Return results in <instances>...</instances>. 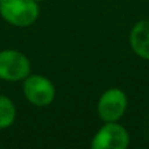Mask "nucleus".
Returning a JSON list of instances; mask_svg holds the SVG:
<instances>
[{
    "label": "nucleus",
    "instance_id": "nucleus-1",
    "mask_svg": "<svg viewBox=\"0 0 149 149\" xmlns=\"http://www.w3.org/2000/svg\"><path fill=\"white\" fill-rule=\"evenodd\" d=\"M0 15L12 25L26 28L38 18L39 7L36 0H0Z\"/></svg>",
    "mask_w": 149,
    "mask_h": 149
},
{
    "label": "nucleus",
    "instance_id": "nucleus-2",
    "mask_svg": "<svg viewBox=\"0 0 149 149\" xmlns=\"http://www.w3.org/2000/svg\"><path fill=\"white\" fill-rule=\"evenodd\" d=\"M30 74L29 59L16 50L0 51V79L7 81L25 80Z\"/></svg>",
    "mask_w": 149,
    "mask_h": 149
},
{
    "label": "nucleus",
    "instance_id": "nucleus-3",
    "mask_svg": "<svg viewBox=\"0 0 149 149\" xmlns=\"http://www.w3.org/2000/svg\"><path fill=\"white\" fill-rule=\"evenodd\" d=\"M130 144V135L116 122H106L92 140L93 149H124Z\"/></svg>",
    "mask_w": 149,
    "mask_h": 149
},
{
    "label": "nucleus",
    "instance_id": "nucleus-4",
    "mask_svg": "<svg viewBox=\"0 0 149 149\" xmlns=\"http://www.w3.org/2000/svg\"><path fill=\"white\" fill-rule=\"evenodd\" d=\"M22 90L26 100L36 106L50 105L55 97V88L52 82L41 74H29L24 81Z\"/></svg>",
    "mask_w": 149,
    "mask_h": 149
},
{
    "label": "nucleus",
    "instance_id": "nucleus-5",
    "mask_svg": "<svg viewBox=\"0 0 149 149\" xmlns=\"http://www.w3.org/2000/svg\"><path fill=\"white\" fill-rule=\"evenodd\" d=\"M127 109V97L123 90L113 88L101 95L98 101V114L105 122H118Z\"/></svg>",
    "mask_w": 149,
    "mask_h": 149
},
{
    "label": "nucleus",
    "instance_id": "nucleus-6",
    "mask_svg": "<svg viewBox=\"0 0 149 149\" xmlns=\"http://www.w3.org/2000/svg\"><path fill=\"white\" fill-rule=\"evenodd\" d=\"M130 42L135 54L149 60V20H141L134 26Z\"/></svg>",
    "mask_w": 149,
    "mask_h": 149
},
{
    "label": "nucleus",
    "instance_id": "nucleus-7",
    "mask_svg": "<svg viewBox=\"0 0 149 149\" xmlns=\"http://www.w3.org/2000/svg\"><path fill=\"white\" fill-rule=\"evenodd\" d=\"M16 107L13 102L5 95H0V130L8 128L15 122Z\"/></svg>",
    "mask_w": 149,
    "mask_h": 149
},
{
    "label": "nucleus",
    "instance_id": "nucleus-8",
    "mask_svg": "<svg viewBox=\"0 0 149 149\" xmlns=\"http://www.w3.org/2000/svg\"><path fill=\"white\" fill-rule=\"evenodd\" d=\"M36 1H41V0H36Z\"/></svg>",
    "mask_w": 149,
    "mask_h": 149
}]
</instances>
